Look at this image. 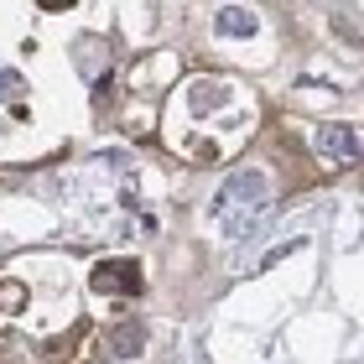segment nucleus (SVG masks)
Wrapping results in <instances>:
<instances>
[{"instance_id": "nucleus-2", "label": "nucleus", "mask_w": 364, "mask_h": 364, "mask_svg": "<svg viewBox=\"0 0 364 364\" xmlns=\"http://www.w3.org/2000/svg\"><path fill=\"white\" fill-rule=\"evenodd\" d=\"M312 156H318L328 172H354L359 167V130L343 125V120H323L312 130Z\"/></svg>"}, {"instance_id": "nucleus-4", "label": "nucleus", "mask_w": 364, "mask_h": 364, "mask_svg": "<svg viewBox=\"0 0 364 364\" xmlns=\"http://www.w3.org/2000/svg\"><path fill=\"white\" fill-rule=\"evenodd\" d=\"M105 349L109 354H120V359H136L146 349V328L136 318H120V323H109L105 328Z\"/></svg>"}, {"instance_id": "nucleus-1", "label": "nucleus", "mask_w": 364, "mask_h": 364, "mask_svg": "<svg viewBox=\"0 0 364 364\" xmlns=\"http://www.w3.org/2000/svg\"><path fill=\"white\" fill-rule=\"evenodd\" d=\"M266 203H271L266 177L245 167V172H235V177L224 182V193H219V198H213V219H219L235 240H245L260 219H266Z\"/></svg>"}, {"instance_id": "nucleus-3", "label": "nucleus", "mask_w": 364, "mask_h": 364, "mask_svg": "<svg viewBox=\"0 0 364 364\" xmlns=\"http://www.w3.org/2000/svg\"><path fill=\"white\" fill-rule=\"evenodd\" d=\"M89 287L105 291V296H136V291L146 287V276H141L136 260H105V266H94Z\"/></svg>"}, {"instance_id": "nucleus-5", "label": "nucleus", "mask_w": 364, "mask_h": 364, "mask_svg": "<svg viewBox=\"0 0 364 364\" xmlns=\"http://www.w3.org/2000/svg\"><path fill=\"white\" fill-rule=\"evenodd\" d=\"M219 37H255V26H260V16L250 11V6H224L219 11Z\"/></svg>"}]
</instances>
